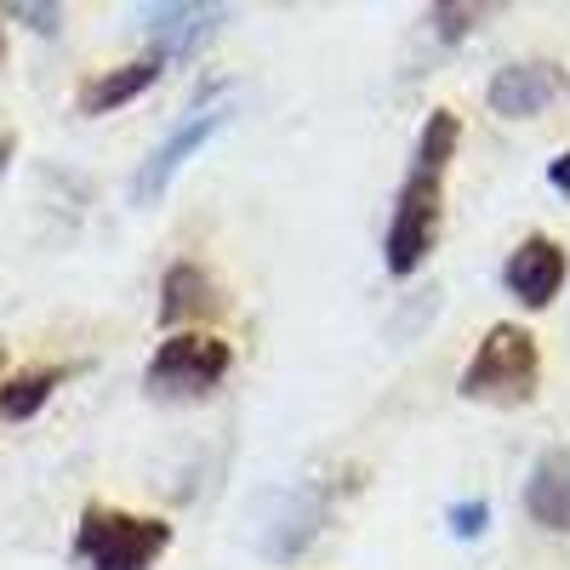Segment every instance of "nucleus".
Instances as JSON below:
<instances>
[{
	"mask_svg": "<svg viewBox=\"0 0 570 570\" xmlns=\"http://www.w3.org/2000/svg\"><path fill=\"white\" fill-rule=\"evenodd\" d=\"M537 376H542V354L525 325H491L480 348H473L468 371H462V400H485V405H525L537 400Z\"/></svg>",
	"mask_w": 570,
	"mask_h": 570,
	"instance_id": "f257e3e1",
	"label": "nucleus"
},
{
	"mask_svg": "<svg viewBox=\"0 0 570 570\" xmlns=\"http://www.w3.org/2000/svg\"><path fill=\"white\" fill-rule=\"evenodd\" d=\"M525 508H531L537 525H548V531H570V451H548V456L531 468Z\"/></svg>",
	"mask_w": 570,
	"mask_h": 570,
	"instance_id": "9d476101",
	"label": "nucleus"
},
{
	"mask_svg": "<svg viewBox=\"0 0 570 570\" xmlns=\"http://www.w3.org/2000/svg\"><path fill=\"white\" fill-rule=\"evenodd\" d=\"M58 383H63V371H58V365H40V371H18V376H7V383H0V416H7V422L35 416L46 400H52Z\"/></svg>",
	"mask_w": 570,
	"mask_h": 570,
	"instance_id": "f8f14e48",
	"label": "nucleus"
},
{
	"mask_svg": "<svg viewBox=\"0 0 570 570\" xmlns=\"http://www.w3.org/2000/svg\"><path fill=\"white\" fill-rule=\"evenodd\" d=\"M166 548H171L166 519H142V513L104 508V502H91L80 513V531H75L80 570H149Z\"/></svg>",
	"mask_w": 570,
	"mask_h": 570,
	"instance_id": "f03ea898",
	"label": "nucleus"
},
{
	"mask_svg": "<svg viewBox=\"0 0 570 570\" xmlns=\"http://www.w3.org/2000/svg\"><path fill=\"white\" fill-rule=\"evenodd\" d=\"M548 183H553V188H559V195L570 200V149H564V155H559V160L548 166Z\"/></svg>",
	"mask_w": 570,
	"mask_h": 570,
	"instance_id": "f3484780",
	"label": "nucleus"
},
{
	"mask_svg": "<svg viewBox=\"0 0 570 570\" xmlns=\"http://www.w3.org/2000/svg\"><path fill=\"white\" fill-rule=\"evenodd\" d=\"M0 58H7V35H0Z\"/></svg>",
	"mask_w": 570,
	"mask_h": 570,
	"instance_id": "6ab92c4d",
	"label": "nucleus"
},
{
	"mask_svg": "<svg viewBox=\"0 0 570 570\" xmlns=\"http://www.w3.org/2000/svg\"><path fill=\"white\" fill-rule=\"evenodd\" d=\"M480 18H485V7H451V0H445V7H434V29H440V40H462Z\"/></svg>",
	"mask_w": 570,
	"mask_h": 570,
	"instance_id": "4468645a",
	"label": "nucleus"
},
{
	"mask_svg": "<svg viewBox=\"0 0 570 570\" xmlns=\"http://www.w3.org/2000/svg\"><path fill=\"white\" fill-rule=\"evenodd\" d=\"M160 58L149 52V58H137V63H120V69H104L98 80H86L80 86V115H109V109H120V104H131V98H142L155 80H160Z\"/></svg>",
	"mask_w": 570,
	"mask_h": 570,
	"instance_id": "1a4fd4ad",
	"label": "nucleus"
},
{
	"mask_svg": "<svg viewBox=\"0 0 570 570\" xmlns=\"http://www.w3.org/2000/svg\"><path fill=\"white\" fill-rule=\"evenodd\" d=\"M12 18H23V23H29V29H40V35H58V23H63V12H58V7H29V0H18Z\"/></svg>",
	"mask_w": 570,
	"mask_h": 570,
	"instance_id": "dca6fc26",
	"label": "nucleus"
},
{
	"mask_svg": "<svg viewBox=\"0 0 570 570\" xmlns=\"http://www.w3.org/2000/svg\"><path fill=\"white\" fill-rule=\"evenodd\" d=\"M456 142H462V120H456L451 109H434V115H428V126H422V137H416V160H411V166L445 171L451 155H456Z\"/></svg>",
	"mask_w": 570,
	"mask_h": 570,
	"instance_id": "ddd939ff",
	"label": "nucleus"
},
{
	"mask_svg": "<svg viewBox=\"0 0 570 570\" xmlns=\"http://www.w3.org/2000/svg\"><path fill=\"white\" fill-rule=\"evenodd\" d=\"M217 23H223L217 7H149L142 12V29H149V46H155L160 63L195 58L200 46L217 35Z\"/></svg>",
	"mask_w": 570,
	"mask_h": 570,
	"instance_id": "6e6552de",
	"label": "nucleus"
},
{
	"mask_svg": "<svg viewBox=\"0 0 570 570\" xmlns=\"http://www.w3.org/2000/svg\"><path fill=\"white\" fill-rule=\"evenodd\" d=\"M234 365V348L223 337H200V331H188V337H166L142 371V383H149L155 400H200L212 394Z\"/></svg>",
	"mask_w": 570,
	"mask_h": 570,
	"instance_id": "20e7f679",
	"label": "nucleus"
},
{
	"mask_svg": "<svg viewBox=\"0 0 570 570\" xmlns=\"http://www.w3.org/2000/svg\"><path fill=\"white\" fill-rule=\"evenodd\" d=\"M502 285L525 303V308H548L564 285V252L548 234H531L525 246H513V257L502 263Z\"/></svg>",
	"mask_w": 570,
	"mask_h": 570,
	"instance_id": "423d86ee",
	"label": "nucleus"
},
{
	"mask_svg": "<svg viewBox=\"0 0 570 570\" xmlns=\"http://www.w3.org/2000/svg\"><path fill=\"white\" fill-rule=\"evenodd\" d=\"M440 212H445V171H428V166H411L400 195H394V223H389V274H416L428 263L440 240Z\"/></svg>",
	"mask_w": 570,
	"mask_h": 570,
	"instance_id": "7ed1b4c3",
	"label": "nucleus"
},
{
	"mask_svg": "<svg viewBox=\"0 0 570 570\" xmlns=\"http://www.w3.org/2000/svg\"><path fill=\"white\" fill-rule=\"evenodd\" d=\"M559 91H564V69L559 63H508V69H497L485 98H491L497 115L525 120V115H542Z\"/></svg>",
	"mask_w": 570,
	"mask_h": 570,
	"instance_id": "0eeeda50",
	"label": "nucleus"
},
{
	"mask_svg": "<svg viewBox=\"0 0 570 570\" xmlns=\"http://www.w3.org/2000/svg\"><path fill=\"white\" fill-rule=\"evenodd\" d=\"M445 519H451V531H456L462 542H473V537H480V531L491 525V508H485V502H456Z\"/></svg>",
	"mask_w": 570,
	"mask_h": 570,
	"instance_id": "2eb2a0df",
	"label": "nucleus"
},
{
	"mask_svg": "<svg viewBox=\"0 0 570 570\" xmlns=\"http://www.w3.org/2000/svg\"><path fill=\"white\" fill-rule=\"evenodd\" d=\"M223 120H228V109H195V115H183V120L171 126V137L160 142V149H155L149 160H142V171H137V183H131V195H137L142 206L160 200V195H166V183L177 177V166H183L188 155H195L200 142L223 126Z\"/></svg>",
	"mask_w": 570,
	"mask_h": 570,
	"instance_id": "39448f33",
	"label": "nucleus"
},
{
	"mask_svg": "<svg viewBox=\"0 0 570 570\" xmlns=\"http://www.w3.org/2000/svg\"><path fill=\"white\" fill-rule=\"evenodd\" d=\"M217 297H212V279L195 268V263H171L166 279H160V325H183V320H195L206 314Z\"/></svg>",
	"mask_w": 570,
	"mask_h": 570,
	"instance_id": "9b49d317",
	"label": "nucleus"
},
{
	"mask_svg": "<svg viewBox=\"0 0 570 570\" xmlns=\"http://www.w3.org/2000/svg\"><path fill=\"white\" fill-rule=\"evenodd\" d=\"M7 155H12V137H0V166H7Z\"/></svg>",
	"mask_w": 570,
	"mask_h": 570,
	"instance_id": "a211bd4d",
	"label": "nucleus"
}]
</instances>
